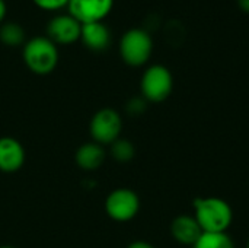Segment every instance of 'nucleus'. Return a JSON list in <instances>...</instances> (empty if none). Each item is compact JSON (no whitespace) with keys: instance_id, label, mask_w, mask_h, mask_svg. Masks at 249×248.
I'll use <instances>...</instances> for the list:
<instances>
[{"instance_id":"a211bd4d","label":"nucleus","mask_w":249,"mask_h":248,"mask_svg":"<svg viewBox=\"0 0 249 248\" xmlns=\"http://www.w3.org/2000/svg\"><path fill=\"white\" fill-rule=\"evenodd\" d=\"M127 248H155L152 244L149 243H144V241H136V243H131Z\"/></svg>"},{"instance_id":"4be33fe9","label":"nucleus","mask_w":249,"mask_h":248,"mask_svg":"<svg viewBox=\"0 0 249 248\" xmlns=\"http://www.w3.org/2000/svg\"><path fill=\"white\" fill-rule=\"evenodd\" d=\"M247 248H249V241H248V247H247Z\"/></svg>"},{"instance_id":"f8f14e48","label":"nucleus","mask_w":249,"mask_h":248,"mask_svg":"<svg viewBox=\"0 0 249 248\" xmlns=\"http://www.w3.org/2000/svg\"><path fill=\"white\" fill-rule=\"evenodd\" d=\"M107 158L102 145L96 142L85 143L76 151V164L85 171L98 170Z\"/></svg>"},{"instance_id":"0eeeda50","label":"nucleus","mask_w":249,"mask_h":248,"mask_svg":"<svg viewBox=\"0 0 249 248\" xmlns=\"http://www.w3.org/2000/svg\"><path fill=\"white\" fill-rule=\"evenodd\" d=\"M114 0H69V13L82 25L102 22L112 10Z\"/></svg>"},{"instance_id":"9d476101","label":"nucleus","mask_w":249,"mask_h":248,"mask_svg":"<svg viewBox=\"0 0 249 248\" xmlns=\"http://www.w3.org/2000/svg\"><path fill=\"white\" fill-rule=\"evenodd\" d=\"M80 39L89 50L102 51L108 48L111 44V32H109V28L104 22L83 23Z\"/></svg>"},{"instance_id":"f257e3e1","label":"nucleus","mask_w":249,"mask_h":248,"mask_svg":"<svg viewBox=\"0 0 249 248\" xmlns=\"http://www.w3.org/2000/svg\"><path fill=\"white\" fill-rule=\"evenodd\" d=\"M196 221L203 232H225L232 222L231 206L219 197L196 199Z\"/></svg>"},{"instance_id":"423d86ee","label":"nucleus","mask_w":249,"mask_h":248,"mask_svg":"<svg viewBox=\"0 0 249 248\" xmlns=\"http://www.w3.org/2000/svg\"><path fill=\"white\" fill-rule=\"evenodd\" d=\"M139 209V196L130 189H117L111 191L105 200V210L108 216L118 222H127L133 219Z\"/></svg>"},{"instance_id":"9b49d317","label":"nucleus","mask_w":249,"mask_h":248,"mask_svg":"<svg viewBox=\"0 0 249 248\" xmlns=\"http://www.w3.org/2000/svg\"><path fill=\"white\" fill-rule=\"evenodd\" d=\"M171 232L178 243L185 246H194L201 237L203 229L200 228L196 218L178 216L171 225Z\"/></svg>"},{"instance_id":"ddd939ff","label":"nucleus","mask_w":249,"mask_h":248,"mask_svg":"<svg viewBox=\"0 0 249 248\" xmlns=\"http://www.w3.org/2000/svg\"><path fill=\"white\" fill-rule=\"evenodd\" d=\"M0 41L7 47H19L26 42L25 29L16 22H3L0 25Z\"/></svg>"},{"instance_id":"7ed1b4c3","label":"nucleus","mask_w":249,"mask_h":248,"mask_svg":"<svg viewBox=\"0 0 249 248\" xmlns=\"http://www.w3.org/2000/svg\"><path fill=\"white\" fill-rule=\"evenodd\" d=\"M153 51V39L146 29L131 28L120 39V54L123 60L133 67L143 66L149 61Z\"/></svg>"},{"instance_id":"4468645a","label":"nucleus","mask_w":249,"mask_h":248,"mask_svg":"<svg viewBox=\"0 0 249 248\" xmlns=\"http://www.w3.org/2000/svg\"><path fill=\"white\" fill-rule=\"evenodd\" d=\"M194 248H235L226 232H203Z\"/></svg>"},{"instance_id":"f03ea898","label":"nucleus","mask_w":249,"mask_h":248,"mask_svg":"<svg viewBox=\"0 0 249 248\" xmlns=\"http://www.w3.org/2000/svg\"><path fill=\"white\" fill-rule=\"evenodd\" d=\"M23 61L35 75H48L58 64V48L48 37H34L23 45Z\"/></svg>"},{"instance_id":"39448f33","label":"nucleus","mask_w":249,"mask_h":248,"mask_svg":"<svg viewBox=\"0 0 249 248\" xmlns=\"http://www.w3.org/2000/svg\"><path fill=\"white\" fill-rule=\"evenodd\" d=\"M123 121L120 114L112 108L99 110L90 120L89 132L92 139L99 145H111L120 139Z\"/></svg>"},{"instance_id":"1a4fd4ad","label":"nucleus","mask_w":249,"mask_h":248,"mask_svg":"<svg viewBox=\"0 0 249 248\" xmlns=\"http://www.w3.org/2000/svg\"><path fill=\"white\" fill-rule=\"evenodd\" d=\"M25 164V149L13 137H0V171L16 172Z\"/></svg>"},{"instance_id":"6e6552de","label":"nucleus","mask_w":249,"mask_h":248,"mask_svg":"<svg viewBox=\"0 0 249 248\" xmlns=\"http://www.w3.org/2000/svg\"><path fill=\"white\" fill-rule=\"evenodd\" d=\"M82 34V23L74 19L70 13L57 15L50 19L47 25V37L54 44H73L80 39Z\"/></svg>"},{"instance_id":"20e7f679","label":"nucleus","mask_w":249,"mask_h":248,"mask_svg":"<svg viewBox=\"0 0 249 248\" xmlns=\"http://www.w3.org/2000/svg\"><path fill=\"white\" fill-rule=\"evenodd\" d=\"M142 95L146 101L162 102L165 101L174 88V77L168 67L162 64H153L146 69L140 82Z\"/></svg>"},{"instance_id":"6ab92c4d","label":"nucleus","mask_w":249,"mask_h":248,"mask_svg":"<svg viewBox=\"0 0 249 248\" xmlns=\"http://www.w3.org/2000/svg\"><path fill=\"white\" fill-rule=\"evenodd\" d=\"M6 12H7V9H6V1H4V0H0V25L3 23V20H4V18H6Z\"/></svg>"},{"instance_id":"2eb2a0df","label":"nucleus","mask_w":249,"mask_h":248,"mask_svg":"<svg viewBox=\"0 0 249 248\" xmlns=\"http://www.w3.org/2000/svg\"><path fill=\"white\" fill-rule=\"evenodd\" d=\"M109 146H111L112 158L117 159L118 162H128L134 158L136 149H134L133 143L127 139H117Z\"/></svg>"},{"instance_id":"dca6fc26","label":"nucleus","mask_w":249,"mask_h":248,"mask_svg":"<svg viewBox=\"0 0 249 248\" xmlns=\"http://www.w3.org/2000/svg\"><path fill=\"white\" fill-rule=\"evenodd\" d=\"M38 7L44 10H58L64 6H67L69 0H32Z\"/></svg>"},{"instance_id":"412c9836","label":"nucleus","mask_w":249,"mask_h":248,"mask_svg":"<svg viewBox=\"0 0 249 248\" xmlns=\"http://www.w3.org/2000/svg\"><path fill=\"white\" fill-rule=\"evenodd\" d=\"M0 248H15V247H10V246H3V247Z\"/></svg>"},{"instance_id":"aec40b11","label":"nucleus","mask_w":249,"mask_h":248,"mask_svg":"<svg viewBox=\"0 0 249 248\" xmlns=\"http://www.w3.org/2000/svg\"><path fill=\"white\" fill-rule=\"evenodd\" d=\"M238 4L244 12L249 13V0H238Z\"/></svg>"},{"instance_id":"f3484780","label":"nucleus","mask_w":249,"mask_h":248,"mask_svg":"<svg viewBox=\"0 0 249 248\" xmlns=\"http://www.w3.org/2000/svg\"><path fill=\"white\" fill-rule=\"evenodd\" d=\"M146 110V99L144 98H133L128 104H127V111L130 114H142Z\"/></svg>"}]
</instances>
